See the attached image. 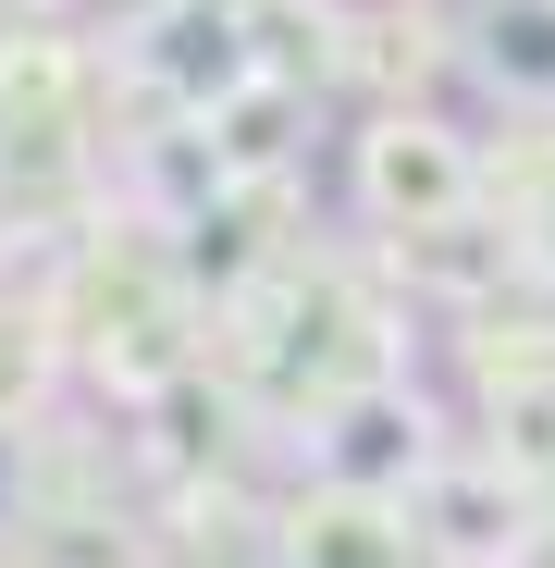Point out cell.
Returning a JSON list of instances; mask_svg holds the SVG:
<instances>
[{"label": "cell", "instance_id": "obj_6", "mask_svg": "<svg viewBox=\"0 0 555 568\" xmlns=\"http://www.w3.org/2000/svg\"><path fill=\"white\" fill-rule=\"evenodd\" d=\"M543 260H555V235H543Z\"/></svg>", "mask_w": 555, "mask_h": 568}, {"label": "cell", "instance_id": "obj_2", "mask_svg": "<svg viewBox=\"0 0 555 568\" xmlns=\"http://www.w3.org/2000/svg\"><path fill=\"white\" fill-rule=\"evenodd\" d=\"M297 568H420L408 507L358 495V483H321V507H297Z\"/></svg>", "mask_w": 555, "mask_h": 568}, {"label": "cell", "instance_id": "obj_1", "mask_svg": "<svg viewBox=\"0 0 555 568\" xmlns=\"http://www.w3.org/2000/svg\"><path fill=\"white\" fill-rule=\"evenodd\" d=\"M358 199L383 211V223H456L470 211V149H456L444 124H370L358 136Z\"/></svg>", "mask_w": 555, "mask_h": 568}, {"label": "cell", "instance_id": "obj_5", "mask_svg": "<svg viewBox=\"0 0 555 568\" xmlns=\"http://www.w3.org/2000/svg\"><path fill=\"white\" fill-rule=\"evenodd\" d=\"M432 519H444V544H456V556L482 568V556L506 544V519H518V483H506V495H494V483H444V507H432Z\"/></svg>", "mask_w": 555, "mask_h": 568}, {"label": "cell", "instance_id": "obj_4", "mask_svg": "<svg viewBox=\"0 0 555 568\" xmlns=\"http://www.w3.org/2000/svg\"><path fill=\"white\" fill-rule=\"evenodd\" d=\"M482 74L506 100H555V0H506L482 26Z\"/></svg>", "mask_w": 555, "mask_h": 568}, {"label": "cell", "instance_id": "obj_3", "mask_svg": "<svg viewBox=\"0 0 555 568\" xmlns=\"http://www.w3.org/2000/svg\"><path fill=\"white\" fill-rule=\"evenodd\" d=\"M395 445L420 457V408H408V396H346L333 433H321V469L358 483V495H383V483H395Z\"/></svg>", "mask_w": 555, "mask_h": 568}]
</instances>
